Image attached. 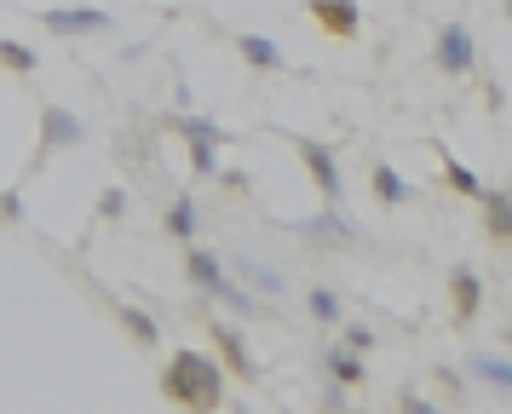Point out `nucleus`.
<instances>
[{"label":"nucleus","mask_w":512,"mask_h":414,"mask_svg":"<svg viewBox=\"0 0 512 414\" xmlns=\"http://www.w3.org/2000/svg\"><path fill=\"white\" fill-rule=\"evenodd\" d=\"M242 58H248V64H259V69H277L282 64V52L265 41V35H242Z\"/></svg>","instance_id":"9"},{"label":"nucleus","mask_w":512,"mask_h":414,"mask_svg":"<svg viewBox=\"0 0 512 414\" xmlns=\"http://www.w3.org/2000/svg\"><path fill=\"white\" fill-rule=\"evenodd\" d=\"M438 58H443V69H466L472 64V41H466L461 29H443L438 35Z\"/></svg>","instance_id":"6"},{"label":"nucleus","mask_w":512,"mask_h":414,"mask_svg":"<svg viewBox=\"0 0 512 414\" xmlns=\"http://www.w3.org/2000/svg\"><path fill=\"white\" fill-rule=\"evenodd\" d=\"M449 184H461L466 196H478V179H472V173H466L461 161H449Z\"/></svg>","instance_id":"18"},{"label":"nucleus","mask_w":512,"mask_h":414,"mask_svg":"<svg viewBox=\"0 0 512 414\" xmlns=\"http://www.w3.org/2000/svg\"><path fill=\"white\" fill-rule=\"evenodd\" d=\"M190 276H196V282H202V288H208V294L231 299V305H248V299H242V294H236V288H231V282H225V276H219V259H213V253L190 248Z\"/></svg>","instance_id":"3"},{"label":"nucleus","mask_w":512,"mask_h":414,"mask_svg":"<svg viewBox=\"0 0 512 414\" xmlns=\"http://www.w3.org/2000/svg\"><path fill=\"white\" fill-rule=\"evenodd\" d=\"M489 230L512 236V196H489Z\"/></svg>","instance_id":"12"},{"label":"nucleus","mask_w":512,"mask_h":414,"mask_svg":"<svg viewBox=\"0 0 512 414\" xmlns=\"http://www.w3.org/2000/svg\"><path fill=\"white\" fill-rule=\"evenodd\" d=\"M311 311H317V317H340V299H334V294H323V288H317V294H311Z\"/></svg>","instance_id":"16"},{"label":"nucleus","mask_w":512,"mask_h":414,"mask_svg":"<svg viewBox=\"0 0 512 414\" xmlns=\"http://www.w3.org/2000/svg\"><path fill=\"white\" fill-rule=\"evenodd\" d=\"M219 368L202 357V351H179L173 357V368H167V397H179V403H190V409H213L219 403Z\"/></svg>","instance_id":"1"},{"label":"nucleus","mask_w":512,"mask_h":414,"mask_svg":"<svg viewBox=\"0 0 512 414\" xmlns=\"http://www.w3.org/2000/svg\"><path fill=\"white\" fill-rule=\"evenodd\" d=\"M41 23H47L52 35H98V29H110V18L93 12V6H64V12H47Z\"/></svg>","instance_id":"2"},{"label":"nucleus","mask_w":512,"mask_h":414,"mask_svg":"<svg viewBox=\"0 0 512 414\" xmlns=\"http://www.w3.org/2000/svg\"><path fill=\"white\" fill-rule=\"evenodd\" d=\"M0 64L18 69V75H29V69H35V52H29L24 41H0Z\"/></svg>","instance_id":"10"},{"label":"nucleus","mask_w":512,"mask_h":414,"mask_svg":"<svg viewBox=\"0 0 512 414\" xmlns=\"http://www.w3.org/2000/svg\"><path fill=\"white\" fill-rule=\"evenodd\" d=\"M374 184H380V196H386V202H403V179H397L392 167H380V173H374Z\"/></svg>","instance_id":"14"},{"label":"nucleus","mask_w":512,"mask_h":414,"mask_svg":"<svg viewBox=\"0 0 512 414\" xmlns=\"http://www.w3.org/2000/svg\"><path fill=\"white\" fill-rule=\"evenodd\" d=\"M478 374H484V380H495V386H507V391H512V368H507V363L484 357V363H478Z\"/></svg>","instance_id":"15"},{"label":"nucleus","mask_w":512,"mask_h":414,"mask_svg":"<svg viewBox=\"0 0 512 414\" xmlns=\"http://www.w3.org/2000/svg\"><path fill=\"white\" fill-rule=\"evenodd\" d=\"M219 340H225V357H231V363L242 368V374H248V351H242V345H236V334H219Z\"/></svg>","instance_id":"19"},{"label":"nucleus","mask_w":512,"mask_h":414,"mask_svg":"<svg viewBox=\"0 0 512 414\" xmlns=\"http://www.w3.org/2000/svg\"><path fill=\"white\" fill-rule=\"evenodd\" d=\"M305 161H311V173L323 179V196H340V173H334V156H328L323 144H305Z\"/></svg>","instance_id":"7"},{"label":"nucleus","mask_w":512,"mask_h":414,"mask_svg":"<svg viewBox=\"0 0 512 414\" xmlns=\"http://www.w3.org/2000/svg\"><path fill=\"white\" fill-rule=\"evenodd\" d=\"M127 328L139 334V345H150V340H156V322H150V317H139V311H127Z\"/></svg>","instance_id":"17"},{"label":"nucleus","mask_w":512,"mask_h":414,"mask_svg":"<svg viewBox=\"0 0 512 414\" xmlns=\"http://www.w3.org/2000/svg\"><path fill=\"white\" fill-rule=\"evenodd\" d=\"M311 12H317L334 35H357V0H311Z\"/></svg>","instance_id":"5"},{"label":"nucleus","mask_w":512,"mask_h":414,"mask_svg":"<svg viewBox=\"0 0 512 414\" xmlns=\"http://www.w3.org/2000/svg\"><path fill=\"white\" fill-rule=\"evenodd\" d=\"M328 363H334V374H340V380H357V374H363V368L351 363V357H340V351H334V357H328Z\"/></svg>","instance_id":"20"},{"label":"nucleus","mask_w":512,"mask_h":414,"mask_svg":"<svg viewBox=\"0 0 512 414\" xmlns=\"http://www.w3.org/2000/svg\"><path fill=\"white\" fill-rule=\"evenodd\" d=\"M167 230H173V236H190V230H196V207L179 202L173 213H167Z\"/></svg>","instance_id":"13"},{"label":"nucleus","mask_w":512,"mask_h":414,"mask_svg":"<svg viewBox=\"0 0 512 414\" xmlns=\"http://www.w3.org/2000/svg\"><path fill=\"white\" fill-rule=\"evenodd\" d=\"M75 138H81V121L64 110H47V150L52 144H75Z\"/></svg>","instance_id":"8"},{"label":"nucleus","mask_w":512,"mask_h":414,"mask_svg":"<svg viewBox=\"0 0 512 414\" xmlns=\"http://www.w3.org/2000/svg\"><path fill=\"white\" fill-rule=\"evenodd\" d=\"M455 305H461V317L478 311V276L472 271H455Z\"/></svg>","instance_id":"11"},{"label":"nucleus","mask_w":512,"mask_h":414,"mask_svg":"<svg viewBox=\"0 0 512 414\" xmlns=\"http://www.w3.org/2000/svg\"><path fill=\"white\" fill-rule=\"evenodd\" d=\"M179 127H185V133H190V144H196V150H190V161H196V173H213V144H219V127H213V121H202V115H185Z\"/></svg>","instance_id":"4"}]
</instances>
